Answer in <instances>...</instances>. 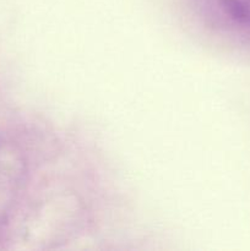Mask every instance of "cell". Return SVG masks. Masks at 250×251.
Returning <instances> with one entry per match:
<instances>
[{
    "label": "cell",
    "instance_id": "6da1fadb",
    "mask_svg": "<svg viewBox=\"0 0 250 251\" xmlns=\"http://www.w3.org/2000/svg\"><path fill=\"white\" fill-rule=\"evenodd\" d=\"M210 17L250 41V0H200Z\"/></svg>",
    "mask_w": 250,
    "mask_h": 251
}]
</instances>
